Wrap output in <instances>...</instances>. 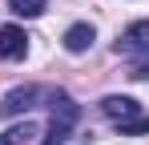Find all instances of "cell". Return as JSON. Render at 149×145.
<instances>
[{"mask_svg": "<svg viewBox=\"0 0 149 145\" xmlns=\"http://www.w3.org/2000/svg\"><path fill=\"white\" fill-rule=\"evenodd\" d=\"M45 8H49V0H8V12H12V16H20V20L40 16Z\"/></svg>", "mask_w": 149, "mask_h": 145, "instance_id": "cell-7", "label": "cell"}, {"mask_svg": "<svg viewBox=\"0 0 149 145\" xmlns=\"http://www.w3.org/2000/svg\"><path fill=\"white\" fill-rule=\"evenodd\" d=\"M0 56L4 61H24L28 56V36L20 24H4L0 28Z\"/></svg>", "mask_w": 149, "mask_h": 145, "instance_id": "cell-4", "label": "cell"}, {"mask_svg": "<svg viewBox=\"0 0 149 145\" xmlns=\"http://www.w3.org/2000/svg\"><path fill=\"white\" fill-rule=\"evenodd\" d=\"M93 40H97V28H93V24H69V28H65V48H69V52H73V56H81V52H89V48H93Z\"/></svg>", "mask_w": 149, "mask_h": 145, "instance_id": "cell-6", "label": "cell"}, {"mask_svg": "<svg viewBox=\"0 0 149 145\" xmlns=\"http://www.w3.org/2000/svg\"><path fill=\"white\" fill-rule=\"evenodd\" d=\"M101 113H105V117H109V121H113V125H117V121H133V117H141V105H137L133 97H121V93H109V97H105V101H101Z\"/></svg>", "mask_w": 149, "mask_h": 145, "instance_id": "cell-5", "label": "cell"}, {"mask_svg": "<svg viewBox=\"0 0 149 145\" xmlns=\"http://www.w3.org/2000/svg\"><path fill=\"white\" fill-rule=\"evenodd\" d=\"M121 137H137V133H149V117H133V121H117Z\"/></svg>", "mask_w": 149, "mask_h": 145, "instance_id": "cell-9", "label": "cell"}, {"mask_svg": "<svg viewBox=\"0 0 149 145\" xmlns=\"http://www.w3.org/2000/svg\"><path fill=\"white\" fill-rule=\"evenodd\" d=\"M52 89H40V85H16V89H8V93L0 97V117L12 121L20 117V113H28V109H36L40 101H49Z\"/></svg>", "mask_w": 149, "mask_h": 145, "instance_id": "cell-2", "label": "cell"}, {"mask_svg": "<svg viewBox=\"0 0 149 145\" xmlns=\"http://www.w3.org/2000/svg\"><path fill=\"white\" fill-rule=\"evenodd\" d=\"M49 105H52V121H49V137H45V145H65L69 137H73V125L81 121V105H77L65 89H52Z\"/></svg>", "mask_w": 149, "mask_h": 145, "instance_id": "cell-1", "label": "cell"}, {"mask_svg": "<svg viewBox=\"0 0 149 145\" xmlns=\"http://www.w3.org/2000/svg\"><path fill=\"white\" fill-rule=\"evenodd\" d=\"M28 137H36V125L24 121V125H12V129H4L0 133V145H24Z\"/></svg>", "mask_w": 149, "mask_h": 145, "instance_id": "cell-8", "label": "cell"}, {"mask_svg": "<svg viewBox=\"0 0 149 145\" xmlns=\"http://www.w3.org/2000/svg\"><path fill=\"white\" fill-rule=\"evenodd\" d=\"M149 52V20H133L129 28L121 32V40H117V56H145Z\"/></svg>", "mask_w": 149, "mask_h": 145, "instance_id": "cell-3", "label": "cell"}, {"mask_svg": "<svg viewBox=\"0 0 149 145\" xmlns=\"http://www.w3.org/2000/svg\"><path fill=\"white\" fill-rule=\"evenodd\" d=\"M129 77H133V81H149V52L133 61V69H129Z\"/></svg>", "mask_w": 149, "mask_h": 145, "instance_id": "cell-10", "label": "cell"}]
</instances>
